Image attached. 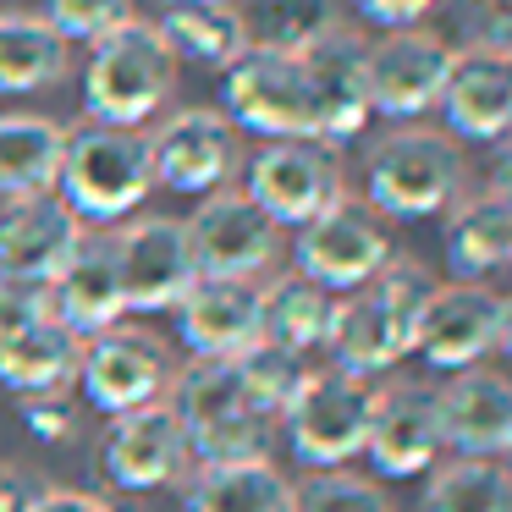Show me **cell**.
I'll return each mask as SVG.
<instances>
[{
  "mask_svg": "<svg viewBox=\"0 0 512 512\" xmlns=\"http://www.w3.org/2000/svg\"><path fill=\"white\" fill-rule=\"evenodd\" d=\"M177 336L199 364H232L265 342L259 320V281L199 276L177 303Z\"/></svg>",
  "mask_w": 512,
  "mask_h": 512,
  "instance_id": "cell-16",
  "label": "cell"
},
{
  "mask_svg": "<svg viewBox=\"0 0 512 512\" xmlns=\"http://www.w3.org/2000/svg\"><path fill=\"white\" fill-rule=\"evenodd\" d=\"M463 193V149L430 127H397L364 160V199L391 221H424L457 204Z\"/></svg>",
  "mask_w": 512,
  "mask_h": 512,
  "instance_id": "cell-5",
  "label": "cell"
},
{
  "mask_svg": "<svg viewBox=\"0 0 512 512\" xmlns=\"http://www.w3.org/2000/svg\"><path fill=\"white\" fill-rule=\"evenodd\" d=\"M155 28L177 61H199V67H215V72H226L248 50L237 6H215V0H171Z\"/></svg>",
  "mask_w": 512,
  "mask_h": 512,
  "instance_id": "cell-28",
  "label": "cell"
},
{
  "mask_svg": "<svg viewBox=\"0 0 512 512\" xmlns=\"http://www.w3.org/2000/svg\"><path fill=\"white\" fill-rule=\"evenodd\" d=\"M171 408L199 463H237V457H265V441L276 430V413L254 397L243 364H193L188 375L171 380Z\"/></svg>",
  "mask_w": 512,
  "mask_h": 512,
  "instance_id": "cell-2",
  "label": "cell"
},
{
  "mask_svg": "<svg viewBox=\"0 0 512 512\" xmlns=\"http://www.w3.org/2000/svg\"><path fill=\"white\" fill-rule=\"evenodd\" d=\"M353 6H358V12H364L375 28L402 34V28H419V17L430 12L435 0H353Z\"/></svg>",
  "mask_w": 512,
  "mask_h": 512,
  "instance_id": "cell-40",
  "label": "cell"
},
{
  "mask_svg": "<svg viewBox=\"0 0 512 512\" xmlns=\"http://www.w3.org/2000/svg\"><path fill=\"white\" fill-rule=\"evenodd\" d=\"M248 199L270 215L276 226H309L314 215H325L342 193V155L336 144H320V138H281V144H265L254 160H248Z\"/></svg>",
  "mask_w": 512,
  "mask_h": 512,
  "instance_id": "cell-8",
  "label": "cell"
},
{
  "mask_svg": "<svg viewBox=\"0 0 512 512\" xmlns=\"http://www.w3.org/2000/svg\"><path fill=\"white\" fill-rule=\"evenodd\" d=\"M215 6H237V0H215Z\"/></svg>",
  "mask_w": 512,
  "mask_h": 512,
  "instance_id": "cell-46",
  "label": "cell"
},
{
  "mask_svg": "<svg viewBox=\"0 0 512 512\" xmlns=\"http://www.w3.org/2000/svg\"><path fill=\"white\" fill-rule=\"evenodd\" d=\"M490 193H496V199L512 210V138L501 144V155H496V171H490Z\"/></svg>",
  "mask_w": 512,
  "mask_h": 512,
  "instance_id": "cell-42",
  "label": "cell"
},
{
  "mask_svg": "<svg viewBox=\"0 0 512 512\" xmlns=\"http://www.w3.org/2000/svg\"><path fill=\"white\" fill-rule=\"evenodd\" d=\"M171 83H177V56L166 50L160 28L127 17L116 34L94 45L89 67H83V111L100 127H133L138 133L171 100Z\"/></svg>",
  "mask_w": 512,
  "mask_h": 512,
  "instance_id": "cell-4",
  "label": "cell"
},
{
  "mask_svg": "<svg viewBox=\"0 0 512 512\" xmlns=\"http://www.w3.org/2000/svg\"><path fill=\"white\" fill-rule=\"evenodd\" d=\"M149 166L155 182L171 193H193L210 199L232 182V171L243 166L237 149V127L221 111H171L166 122L149 133Z\"/></svg>",
  "mask_w": 512,
  "mask_h": 512,
  "instance_id": "cell-13",
  "label": "cell"
},
{
  "mask_svg": "<svg viewBox=\"0 0 512 512\" xmlns=\"http://www.w3.org/2000/svg\"><path fill=\"white\" fill-rule=\"evenodd\" d=\"M369 419H375V386L342 369H309L298 397L281 413L292 452L320 474V468H342L347 457L364 452Z\"/></svg>",
  "mask_w": 512,
  "mask_h": 512,
  "instance_id": "cell-6",
  "label": "cell"
},
{
  "mask_svg": "<svg viewBox=\"0 0 512 512\" xmlns=\"http://www.w3.org/2000/svg\"><path fill=\"white\" fill-rule=\"evenodd\" d=\"M496 320L501 298L485 281H435L430 303L419 314V331H413V353L446 375L474 369L496 347Z\"/></svg>",
  "mask_w": 512,
  "mask_h": 512,
  "instance_id": "cell-17",
  "label": "cell"
},
{
  "mask_svg": "<svg viewBox=\"0 0 512 512\" xmlns=\"http://www.w3.org/2000/svg\"><path fill=\"white\" fill-rule=\"evenodd\" d=\"M171 353L160 347V336L133 331V325H116V331L83 342L78 358V386L89 397V408H100L105 419H122V413L155 408L171 397Z\"/></svg>",
  "mask_w": 512,
  "mask_h": 512,
  "instance_id": "cell-10",
  "label": "cell"
},
{
  "mask_svg": "<svg viewBox=\"0 0 512 512\" xmlns=\"http://www.w3.org/2000/svg\"><path fill=\"white\" fill-rule=\"evenodd\" d=\"M50 6V17L45 23L56 28L61 39H78V45H100L105 34H116V28L127 23V0H45Z\"/></svg>",
  "mask_w": 512,
  "mask_h": 512,
  "instance_id": "cell-35",
  "label": "cell"
},
{
  "mask_svg": "<svg viewBox=\"0 0 512 512\" xmlns=\"http://www.w3.org/2000/svg\"><path fill=\"white\" fill-rule=\"evenodd\" d=\"M441 116L468 144H507L512 138V61L457 50L452 78L441 89Z\"/></svg>",
  "mask_w": 512,
  "mask_h": 512,
  "instance_id": "cell-23",
  "label": "cell"
},
{
  "mask_svg": "<svg viewBox=\"0 0 512 512\" xmlns=\"http://www.w3.org/2000/svg\"><path fill=\"white\" fill-rule=\"evenodd\" d=\"M155 188V166H149V133L133 127H100L83 122L67 133V155H61V204L78 221H127Z\"/></svg>",
  "mask_w": 512,
  "mask_h": 512,
  "instance_id": "cell-3",
  "label": "cell"
},
{
  "mask_svg": "<svg viewBox=\"0 0 512 512\" xmlns=\"http://www.w3.org/2000/svg\"><path fill=\"white\" fill-rule=\"evenodd\" d=\"M78 358V336L45 320L28 336H17L12 347H0V386L17 397H67V386H78Z\"/></svg>",
  "mask_w": 512,
  "mask_h": 512,
  "instance_id": "cell-26",
  "label": "cell"
},
{
  "mask_svg": "<svg viewBox=\"0 0 512 512\" xmlns=\"http://www.w3.org/2000/svg\"><path fill=\"white\" fill-rule=\"evenodd\" d=\"M391 237L380 226V215L358 199H336L325 215H314L309 226H298L292 243V265L298 276H309L325 292H358L386 270Z\"/></svg>",
  "mask_w": 512,
  "mask_h": 512,
  "instance_id": "cell-9",
  "label": "cell"
},
{
  "mask_svg": "<svg viewBox=\"0 0 512 512\" xmlns=\"http://www.w3.org/2000/svg\"><path fill=\"white\" fill-rule=\"evenodd\" d=\"M67 78V39L45 17L0 12V94H39Z\"/></svg>",
  "mask_w": 512,
  "mask_h": 512,
  "instance_id": "cell-30",
  "label": "cell"
},
{
  "mask_svg": "<svg viewBox=\"0 0 512 512\" xmlns=\"http://www.w3.org/2000/svg\"><path fill=\"white\" fill-rule=\"evenodd\" d=\"M83 243V221L61 204V193H39V199H17L0 210V276L12 281H39L45 287L72 248Z\"/></svg>",
  "mask_w": 512,
  "mask_h": 512,
  "instance_id": "cell-22",
  "label": "cell"
},
{
  "mask_svg": "<svg viewBox=\"0 0 512 512\" xmlns=\"http://www.w3.org/2000/svg\"><path fill=\"white\" fill-rule=\"evenodd\" d=\"M259 320H265V342L287 347V353H309V347H325L336 320V292L314 287L309 276L287 270V276L265 281L259 287Z\"/></svg>",
  "mask_w": 512,
  "mask_h": 512,
  "instance_id": "cell-27",
  "label": "cell"
},
{
  "mask_svg": "<svg viewBox=\"0 0 512 512\" xmlns=\"http://www.w3.org/2000/svg\"><path fill=\"white\" fill-rule=\"evenodd\" d=\"M452 39L424 34V28H402L386 34L364 56V83H369V116H391V122H413V116L435 111L441 89L452 78Z\"/></svg>",
  "mask_w": 512,
  "mask_h": 512,
  "instance_id": "cell-12",
  "label": "cell"
},
{
  "mask_svg": "<svg viewBox=\"0 0 512 512\" xmlns=\"http://www.w3.org/2000/svg\"><path fill=\"white\" fill-rule=\"evenodd\" d=\"M50 320V298L39 281H12L0 276V347H12L17 336H28L34 325Z\"/></svg>",
  "mask_w": 512,
  "mask_h": 512,
  "instance_id": "cell-37",
  "label": "cell"
},
{
  "mask_svg": "<svg viewBox=\"0 0 512 512\" xmlns=\"http://www.w3.org/2000/svg\"><path fill=\"white\" fill-rule=\"evenodd\" d=\"M364 452L375 463V474H386V479H413L441 463V452H446L441 402H435L430 380H402V386L375 391V419H369Z\"/></svg>",
  "mask_w": 512,
  "mask_h": 512,
  "instance_id": "cell-18",
  "label": "cell"
},
{
  "mask_svg": "<svg viewBox=\"0 0 512 512\" xmlns=\"http://www.w3.org/2000/svg\"><path fill=\"white\" fill-rule=\"evenodd\" d=\"M364 39L331 28L309 50H298L303 72H309L314 94V122H320V144H342V138L364 133L369 122V83H364Z\"/></svg>",
  "mask_w": 512,
  "mask_h": 512,
  "instance_id": "cell-20",
  "label": "cell"
},
{
  "mask_svg": "<svg viewBox=\"0 0 512 512\" xmlns=\"http://www.w3.org/2000/svg\"><path fill=\"white\" fill-rule=\"evenodd\" d=\"M501 457H507V474H512V446H507V452H501Z\"/></svg>",
  "mask_w": 512,
  "mask_h": 512,
  "instance_id": "cell-45",
  "label": "cell"
},
{
  "mask_svg": "<svg viewBox=\"0 0 512 512\" xmlns=\"http://www.w3.org/2000/svg\"><path fill=\"white\" fill-rule=\"evenodd\" d=\"M430 292H435L430 270L391 254L369 287L336 298V320H331V336H325L331 369L369 380V375H386L391 364H402L413 353V331H419Z\"/></svg>",
  "mask_w": 512,
  "mask_h": 512,
  "instance_id": "cell-1",
  "label": "cell"
},
{
  "mask_svg": "<svg viewBox=\"0 0 512 512\" xmlns=\"http://www.w3.org/2000/svg\"><path fill=\"white\" fill-rule=\"evenodd\" d=\"M23 424L39 441H67L72 435V402L67 397H23Z\"/></svg>",
  "mask_w": 512,
  "mask_h": 512,
  "instance_id": "cell-38",
  "label": "cell"
},
{
  "mask_svg": "<svg viewBox=\"0 0 512 512\" xmlns=\"http://www.w3.org/2000/svg\"><path fill=\"white\" fill-rule=\"evenodd\" d=\"M221 100H226V122L259 133L265 144H281V138H320L309 72H303L298 56L243 50V56L221 72Z\"/></svg>",
  "mask_w": 512,
  "mask_h": 512,
  "instance_id": "cell-7",
  "label": "cell"
},
{
  "mask_svg": "<svg viewBox=\"0 0 512 512\" xmlns=\"http://www.w3.org/2000/svg\"><path fill=\"white\" fill-rule=\"evenodd\" d=\"M496 347L507 353V364H512V292L501 298V320H496Z\"/></svg>",
  "mask_w": 512,
  "mask_h": 512,
  "instance_id": "cell-43",
  "label": "cell"
},
{
  "mask_svg": "<svg viewBox=\"0 0 512 512\" xmlns=\"http://www.w3.org/2000/svg\"><path fill=\"white\" fill-rule=\"evenodd\" d=\"M446 265L463 281L512 270V210L496 193L463 199L452 210V221H446Z\"/></svg>",
  "mask_w": 512,
  "mask_h": 512,
  "instance_id": "cell-29",
  "label": "cell"
},
{
  "mask_svg": "<svg viewBox=\"0 0 512 512\" xmlns=\"http://www.w3.org/2000/svg\"><path fill=\"white\" fill-rule=\"evenodd\" d=\"M424 512H512V474L501 457H446L430 468Z\"/></svg>",
  "mask_w": 512,
  "mask_h": 512,
  "instance_id": "cell-31",
  "label": "cell"
},
{
  "mask_svg": "<svg viewBox=\"0 0 512 512\" xmlns=\"http://www.w3.org/2000/svg\"><path fill=\"white\" fill-rule=\"evenodd\" d=\"M45 496V479L23 463H0V512H34Z\"/></svg>",
  "mask_w": 512,
  "mask_h": 512,
  "instance_id": "cell-39",
  "label": "cell"
},
{
  "mask_svg": "<svg viewBox=\"0 0 512 512\" xmlns=\"http://www.w3.org/2000/svg\"><path fill=\"white\" fill-rule=\"evenodd\" d=\"M237 17H243L248 50H281V56H298L336 28L331 0H243Z\"/></svg>",
  "mask_w": 512,
  "mask_h": 512,
  "instance_id": "cell-32",
  "label": "cell"
},
{
  "mask_svg": "<svg viewBox=\"0 0 512 512\" xmlns=\"http://www.w3.org/2000/svg\"><path fill=\"white\" fill-rule=\"evenodd\" d=\"M100 463H105V479H111L116 490H127V496H149V490L177 485L193 463V446H188V430H182L177 408H171V402H155V408L111 419Z\"/></svg>",
  "mask_w": 512,
  "mask_h": 512,
  "instance_id": "cell-14",
  "label": "cell"
},
{
  "mask_svg": "<svg viewBox=\"0 0 512 512\" xmlns=\"http://www.w3.org/2000/svg\"><path fill=\"white\" fill-rule=\"evenodd\" d=\"M67 127L50 116H0V199H39L56 193Z\"/></svg>",
  "mask_w": 512,
  "mask_h": 512,
  "instance_id": "cell-25",
  "label": "cell"
},
{
  "mask_svg": "<svg viewBox=\"0 0 512 512\" xmlns=\"http://www.w3.org/2000/svg\"><path fill=\"white\" fill-rule=\"evenodd\" d=\"M237 364H243V375H248V386H254V397L265 402V408L276 413V424H281L287 402L298 397V386L309 380V364H303L298 353H287V347H270V342H259L254 353H243Z\"/></svg>",
  "mask_w": 512,
  "mask_h": 512,
  "instance_id": "cell-34",
  "label": "cell"
},
{
  "mask_svg": "<svg viewBox=\"0 0 512 512\" xmlns=\"http://www.w3.org/2000/svg\"><path fill=\"white\" fill-rule=\"evenodd\" d=\"M111 243H116V270H122L127 314L177 309L182 292L199 281L188 221H177V215H138L122 232H111Z\"/></svg>",
  "mask_w": 512,
  "mask_h": 512,
  "instance_id": "cell-11",
  "label": "cell"
},
{
  "mask_svg": "<svg viewBox=\"0 0 512 512\" xmlns=\"http://www.w3.org/2000/svg\"><path fill=\"white\" fill-rule=\"evenodd\" d=\"M457 28L474 56L512 61V0H457Z\"/></svg>",
  "mask_w": 512,
  "mask_h": 512,
  "instance_id": "cell-36",
  "label": "cell"
},
{
  "mask_svg": "<svg viewBox=\"0 0 512 512\" xmlns=\"http://www.w3.org/2000/svg\"><path fill=\"white\" fill-rule=\"evenodd\" d=\"M276 232L281 226L259 210L248 193H210L188 221L193 265L199 276H226V281H254L259 270H270L276 259Z\"/></svg>",
  "mask_w": 512,
  "mask_h": 512,
  "instance_id": "cell-15",
  "label": "cell"
},
{
  "mask_svg": "<svg viewBox=\"0 0 512 512\" xmlns=\"http://www.w3.org/2000/svg\"><path fill=\"white\" fill-rule=\"evenodd\" d=\"M111 512H144V507H133V501H122V507H111Z\"/></svg>",
  "mask_w": 512,
  "mask_h": 512,
  "instance_id": "cell-44",
  "label": "cell"
},
{
  "mask_svg": "<svg viewBox=\"0 0 512 512\" xmlns=\"http://www.w3.org/2000/svg\"><path fill=\"white\" fill-rule=\"evenodd\" d=\"M292 512H391V496L353 468H320L292 485Z\"/></svg>",
  "mask_w": 512,
  "mask_h": 512,
  "instance_id": "cell-33",
  "label": "cell"
},
{
  "mask_svg": "<svg viewBox=\"0 0 512 512\" xmlns=\"http://www.w3.org/2000/svg\"><path fill=\"white\" fill-rule=\"evenodd\" d=\"M45 298H50V320L61 331H72L78 342L116 331L127 314V292H122V270H116L111 232H83L72 259L45 281Z\"/></svg>",
  "mask_w": 512,
  "mask_h": 512,
  "instance_id": "cell-19",
  "label": "cell"
},
{
  "mask_svg": "<svg viewBox=\"0 0 512 512\" xmlns=\"http://www.w3.org/2000/svg\"><path fill=\"white\" fill-rule=\"evenodd\" d=\"M182 512H292V479L270 457L199 463L182 485Z\"/></svg>",
  "mask_w": 512,
  "mask_h": 512,
  "instance_id": "cell-24",
  "label": "cell"
},
{
  "mask_svg": "<svg viewBox=\"0 0 512 512\" xmlns=\"http://www.w3.org/2000/svg\"><path fill=\"white\" fill-rule=\"evenodd\" d=\"M34 512H111V501L89 496V490H67V485H45Z\"/></svg>",
  "mask_w": 512,
  "mask_h": 512,
  "instance_id": "cell-41",
  "label": "cell"
},
{
  "mask_svg": "<svg viewBox=\"0 0 512 512\" xmlns=\"http://www.w3.org/2000/svg\"><path fill=\"white\" fill-rule=\"evenodd\" d=\"M441 402V441L452 457H501L512 446V380L496 369H457L446 386H435Z\"/></svg>",
  "mask_w": 512,
  "mask_h": 512,
  "instance_id": "cell-21",
  "label": "cell"
}]
</instances>
